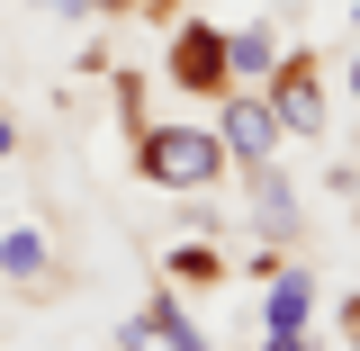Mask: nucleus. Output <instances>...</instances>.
<instances>
[{
    "label": "nucleus",
    "mask_w": 360,
    "mask_h": 351,
    "mask_svg": "<svg viewBox=\"0 0 360 351\" xmlns=\"http://www.w3.org/2000/svg\"><path fill=\"white\" fill-rule=\"evenodd\" d=\"M307 307H315V279H307V270H279V279H270L262 324H270V333H288V324H307Z\"/></svg>",
    "instance_id": "6e6552de"
},
{
    "label": "nucleus",
    "mask_w": 360,
    "mask_h": 351,
    "mask_svg": "<svg viewBox=\"0 0 360 351\" xmlns=\"http://www.w3.org/2000/svg\"><path fill=\"white\" fill-rule=\"evenodd\" d=\"M9 153H18V127H9V117H0V162H9Z\"/></svg>",
    "instance_id": "ddd939ff"
},
{
    "label": "nucleus",
    "mask_w": 360,
    "mask_h": 351,
    "mask_svg": "<svg viewBox=\"0 0 360 351\" xmlns=\"http://www.w3.org/2000/svg\"><path fill=\"white\" fill-rule=\"evenodd\" d=\"M352 99H360V54H352Z\"/></svg>",
    "instance_id": "4468645a"
},
{
    "label": "nucleus",
    "mask_w": 360,
    "mask_h": 351,
    "mask_svg": "<svg viewBox=\"0 0 360 351\" xmlns=\"http://www.w3.org/2000/svg\"><path fill=\"white\" fill-rule=\"evenodd\" d=\"M0 279H9V288H45V279H54V243H45L37 225H9V234H0Z\"/></svg>",
    "instance_id": "0eeeda50"
},
{
    "label": "nucleus",
    "mask_w": 360,
    "mask_h": 351,
    "mask_svg": "<svg viewBox=\"0 0 360 351\" xmlns=\"http://www.w3.org/2000/svg\"><path fill=\"white\" fill-rule=\"evenodd\" d=\"M270 63H279V37H270V27H243V37H225V72H243V82H262Z\"/></svg>",
    "instance_id": "1a4fd4ad"
},
{
    "label": "nucleus",
    "mask_w": 360,
    "mask_h": 351,
    "mask_svg": "<svg viewBox=\"0 0 360 351\" xmlns=\"http://www.w3.org/2000/svg\"><path fill=\"white\" fill-rule=\"evenodd\" d=\"M172 270H180V279H198V288H207V279H217V253H207V243H189V253H172Z\"/></svg>",
    "instance_id": "9d476101"
},
{
    "label": "nucleus",
    "mask_w": 360,
    "mask_h": 351,
    "mask_svg": "<svg viewBox=\"0 0 360 351\" xmlns=\"http://www.w3.org/2000/svg\"><path fill=\"white\" fill-rule=\"evenodd\" d=\"M217 144L234 153V162H270L288 135H279V117H270L262 90H234V99H225V117H217Z\"/></svg>",
    "instance_id": "7ed1b4c3"
},
{
    "label": "nucleus",
    "mask_w": 360,
    "mask_h": 351,
    "mask_svg": "<svg viewBox=\"0 0 360 351\" xmlns=\"http://www.w3.org/2000/svg\"><path fill=\"white\" fill-rule=\"evenodd\" d=\"M162 72H172L180 90H225V82H234V72H225V37H217V27H198V18L172 37V63H162Z\"/></svg>",
    "instance_id": "39448f33"
},
{
    "label": "nucleus",
    "mask_w": 360,
    "mask_h": 351,
    "mask_svg": "<svg viewBox=\"0 0 360 351\" xmlns=\"http://www.w3.org/2000/svg\"><path fill=\"white\" fill-rule=\"evenodd\" d=\"M270 117H279V135H324V72L307 54L270 63Z\"/></svg>",
    "instance_id": "f03ea898"
},
{
    "label": "nucleus",
    "mask_w": 360,
    "mask_h": 351,
    "mask_svg": "<svg viewBox=\"0 0 360 351\" xmlns=\"http://www.w3.org/2000/svg\"><path fill=\"white\" fill-rule=\"evenodd\" d=\"M135 162H144L153 189H207V180L225 172V144L207 127L172 117V127H144V135H135Z\"/></svg>",
    "instance_id": "f257e3e1"
},
{
    "label": "nucleus",
    "mask_w": 360,
    "mask_h": 351,
    "mask_svg": "<svg viewBox=\"0 0 360 351\" xmlns=\"http://www.w3.org/2000/svg\"><path fill=\"white\" fill-rule=\"evenodd\" d=\"M117 351H207V333L180 315V298H153V307H135L117 324Z\"/></svg>",
    "instance_id": "20e7f679"
},
{
    "label": "nucleus",
    "mask_w": 360,
    "mask_h": 351,
    "mask_svg": "<svg viewBox=\"0 0 360 351\" xmlns=\"http://www.w3.org/2000/svg\"><path fill=\"white\" fill-rule=\"evenodd\" d=\"M243 189H252V225L288 243V234H297V189L270 172V162H243Z\"/></svg>",
    "instance_id": "423d86ee"
},
{
    "label": "nucleus",
    "mask_w": 360,
    "mask_h": 351,
    "mask_svg": "<svg viewBox=\"0 0 360 351\" xmlns=\"http://www.w3.org/2000/svg\"><path fill=\"white\" fill-rule=\"evenodd\" d=\"M262 351H315V343H307V333H297V324H288V333H270Z\"/></svg>",
    "instance_id": "f8f14e48"
},
{
    "label": "nucleus",
    "mask_w": 360,
    "mask_h": 351,
    "mask_svg": "<svg viewBox=\"0 0 360 351\" xmlns=\"http://www.w3.org/2000/svg\"><path fill=\"white\" fill-rule=\"evenodd\" d=\"M352 27H360V0H352Z\"/></svg>",
    "instance_id": "2eb2a0df"
},
{
    "label": "nucleus",
    "mask_w": 360,
    "mask_h": 351,
    "mask_svg": "<svg viewBox=\"0 0 360 351\" xmlns=\"http://www.w3.org/2000/svg\"><path fill=\"white\" fill-rule=\"evenodd\" d=\"M37 9H54V18H99V0H37Z\"/></svg>",
    "instance_id": "9b49d317"
}]
</instances>
